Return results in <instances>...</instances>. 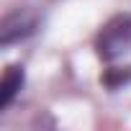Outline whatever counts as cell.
<instances>
[{
	"mask_svg": "<svg viewBox=\"0 0 131 131\" xmlns=\"http://www.w3.org/2000/svg\"><path fill=\"white\" fill-rule=\"evenodd\" d=\"M95 46H98V54L105 62H113V59L123 57L131 49V13L111 18L103 26V31L98 34Z\"/></svg>",
	"mask_w": 131,
	"mask_h": 131,
	"instance_id": "1",
	"label": "cell"
},
{
	"mask_svg": "<svg viewBox=\"0 0 131 131\" xmlns=\"http://www.w3.org/2000/svg\"><path fill=\"white\" fill-rule=\"evenodd\" d=\"M23 82H26V72H23V67L13 64V67L5 70L3 82H0V111H5V108L18 98V93L23 90Z\"/></svg>",
	"mask_w": 131,
	"mask_h": 131,
	"instance_id": "3",
	"label": "cell"
},
{
	"mask_svg": "<svg viewBox=\"0 0 131 131\" xmlns=\"http://www.w3.org/2000/svg\"><path fill=\"white\" fill-rule=\"evenodd\" d=\"M36 31V18L31 13H10L5 21H3V34H0V41L3 46L8 44H16V41H23L28 39L31 34Z\"/></svg>",
	"mask_w": 131,
	"mask_h": 131,
	"instance_id": "2",
	"label": "cell"
}]
</instances>
